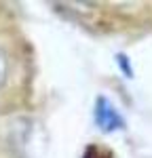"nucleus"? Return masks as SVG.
<instances>
[{"label":"nucleus","instance_id":"1","mask_svg":"<svg viewBox=\"0 0 152 158\" xmlns=\"http://www.w3.org/2000/svg\"><path fill=\"white\" fill-rule=\"evenodd\" d=\"M95 122H97V127H99L101 131H106V133H112L116 129H123V116L118 114V110L112 106V101L106 97H99L95 101Z\"/></svg>","mask_w":152,"mask_h":158},{"label":"nucleus","instance_id":"2","mask_svg":"<svg viewBox=\"0 0 152 158\" xmlns=\"http://www.w3.org/2000/svg\"><path fill=\"white\" fill-rule=\"evenodd\" d=\"M82 158H112L108 152H103V150H99V148H95V146H89L87 148V152H85V156Z\"/></svg>","mask_w":152,"mask_h":158},{"label":"nucleus","instance_id":"3","mask_svg":"<svg viewBox=\"0 0 152 158\" xmlns=\"http://www.w3.org/2000/svg\"><path fill=\"white\" fill-rule=\"evenodd\" d=\"M4 74H6V61L0 55V85H2V80H4Z\"/></svg>","mask_w":152,"mask_h":158}]
</instances>
